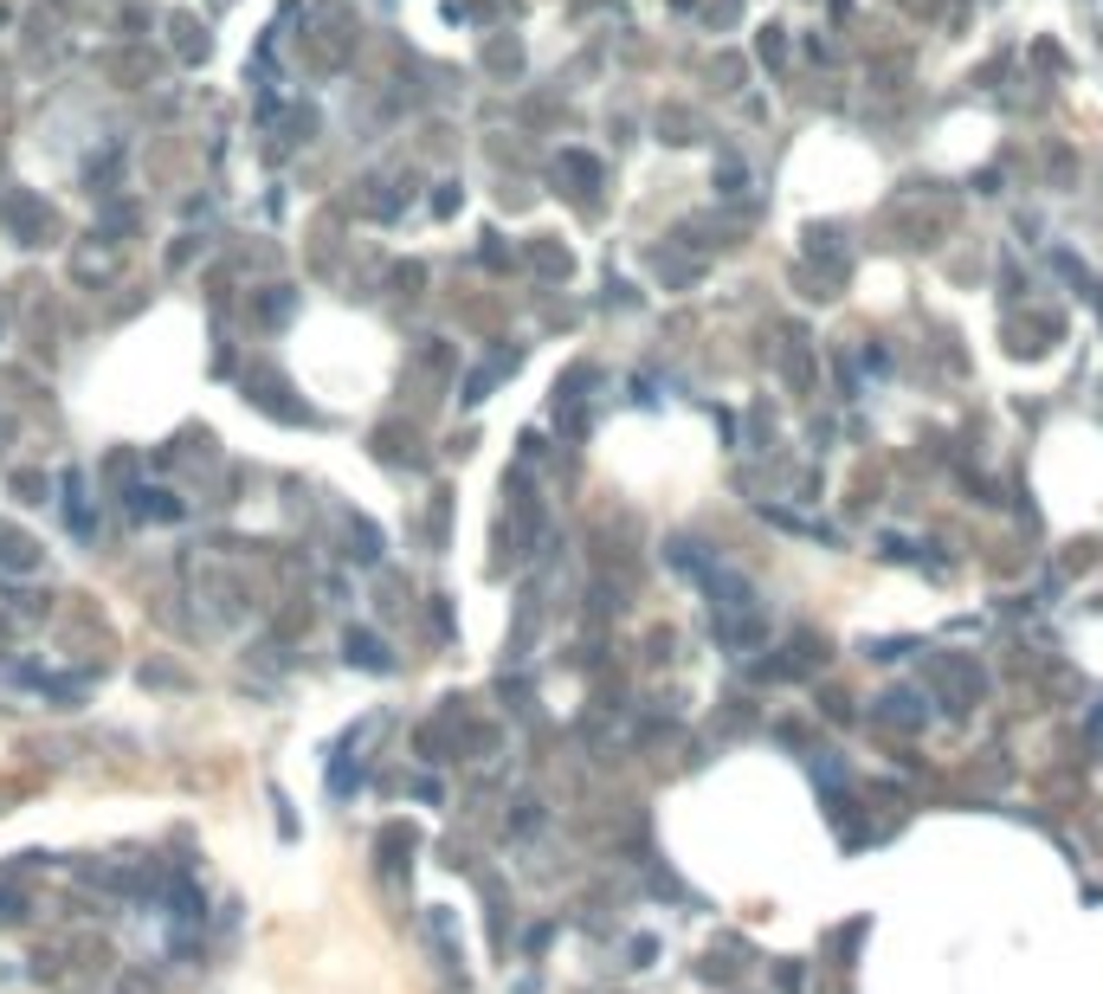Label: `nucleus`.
I'll return each instance as SVG.
<instances>
[{
  "label": "nucleus",
  "mask_w": 1103,
  "mask_h": 994,
  "mask_svg": "<svg viewBox=\"0 0 1103 994\" xmlns=\"http://www.w3.org/2000/svg\"><path fill=\"white\" fill-rule=\"evenodd\" d=\"M348 659H361V665H375V672L388 665V659H381V646H375L368 634H348Z\"/></svg>",
  "instance_id": "nucleus-1"
}]
</instances>
